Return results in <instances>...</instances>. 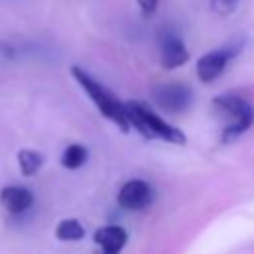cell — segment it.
I'll list each match as a JSON object with an SVG mask.
<instances>
[{"mask_svg":"<svg viewBox=\"0 0 254 254\" xmlns=\"http://www.w3.org/2000/svg\"><path fill=\"white\" fill-rule=\"evenodd\" d=\"M71 75L83 87V91L89 95V99L97 105V109L101 111L103 117L111 119L121 131H127L129 129V121H127V113H125V103L119 101L113 91H109L103 83H99L93 75H89L79 65H73L71 67Z\"/></svg>","mask_w":254,"mask_h":254,"instance_id":"cell-1","label":"cell"},{"mask_svg":"<svg viewBox=\"0 0 254 254\" xmlns=\"http://www.w3.org/2000/svg\"><path fill=\"white\" fill-rule=\"evenodd\" d=\"M212 107L218 117L224 119L222 141H230L248 131L254 123V107L238 93H224L212 99Z\"/></svg>","mask_w":254,"mask_h":254,"instance_id":"cell-2","label":"cell"},{"mask_svg":"<svg viewBox=\"0 0 254 254\" xmlns=\"http://www.w3.org/2000/svg\"><path fill=\"white\" fill-rule=\"evenodd\" d=\"M125 113H127L129 127H135L143 137H147V139H163V141L177 143V145L185 143L183 131H179L177 127H173L171 123L161 119L145 103L131 99V101L125 103Z\"/></svg>","mask_w":254,"mask_h":254,"instance_id":"cell-3","label":"cell"},{"mask_svg":"<svg viewBox=\"0 0 254 254\" xmlns=\"http://www.w3.org/2000/svg\"><path fill=\"white\" fill-rule=\"evenodd\" d=\"M238 52H240V46L238 44H226L222 48H216L212 52H206L196 62V77L200 81H204V83H210V81L218 79L224 73V69L230 64V60Z\"/></svg>","mask_w":254,"mask_h":254,"instance_id":"cell-4","label":"cell"},{"mask_svg":"<svg viewBox=\"0 0 254 254\" xmlns=\"http://www.w3.org/2000/svg\"><path fill=\"white\" fill-rule=\"evenodd\" d=\"M155 103L167 113H183L192 103V91L179 81L159 83L151 89Z\"/></svg>","mask_w":254,"mask_h":254,"instance_id":"cell-5","label":"cell"},{"mask_svg":"<svg viewBox=\"0 0 254 254\" xmlns=\"http://www.w3.org/2000/svg\"><path fill=\"white\" fill-rule=\"evenodd\" d=\"M159 52H161V64L167 69L181 67L189 62V50L183 42V38L175 30H165L159 36Z\"/></svg>","mask_w":254,"mask_h":254,"instance_id":"cell-6","label":"cell"},{"mask_svg":"<svg viewBox=\"0 0 254 254\" xmlns=\"http://www.w3.org/2000/svg\"><path fill=\"white\" fill-rule=\"evenodd\" d=\"M117 202L127 210H143L153 202V189L141 179L127 181L117 194Z\"/></svg>","mask_w":254,"mask_h":254,"instance_id":"cell-7","label":"cell"},{"mask_svg":"<svg viewBox=\"0 0 254 254\" xmlns=\"http://www.w3.org/2000/svg\"><path fill=\"white\" fill-rule=\"evenodd\" d=\"M0 204L10 214H22L34 204V194L30 189L20 185H10L0 190Z\"/></svg>","mask_w":254,"mask_h":254,"instance_id":"cell-8","label":"cell"},{"mask_svg":"<svg viewBox=\"0 0 254 254\" xmlns=\"http://www.w3.org/2000/svg\"><path fill=\"white\" fill-rule=\"evenodd\" d=\"M93 240L101 246L99 254H119L123 250V246L127 244V232L123 226L107 224V226H101L99 230H95Z\"/></svg>","mask_w":254,"mask_h":254,"instance_id":"cell-9","label":"cell"},{"mask_svg":"<svg viewBox=\"0 0 254 254\" xmlns=\"http://www.w3.org/2000/svg\"><path fill=\"white\" fill-rule=\"evenodd\" d=\"M44 165V155L34 151V149H22L18 151V167L20 173L24 177H32L40 171V167Z\"/></svg>","mask_w":254,"mask_h":254,"instance_id":"cell-10","label":"cell"},{"mask_svg":"<svg viewBox=\"0 0 254 254\" xmlns=\"http://www.w3.org/2000/svg\"><path fill=\"white\" fill-rule=\"evenodd\" d=\"M83 234H85V230H83L81 222L75 220V218H65V220H62V222L58 224V228H56V236H58L62 242H75V240H81Z\"/></svg>","mask_w":254,"mask_h":254,"instance_id":"cell-11","label":"cell"},{"mask_svg":"<svg viewBox=\"0 0 254 254\" xmlns=\"http://www.w3.org/2000/svg\"><path fill=\"white\" fill-rule=\"evenodd\" d=\"M87 161V149L79 143H73V145H67L64 155H62V165L65 169H79L83 163Z\"/></svg>","mask_w":254,"mask_h":254,"instance_id":"cell-12","label":"cell"},{"mask_svg":"<svg viewBox=\"0 0 254 254\" xmlns=\"http://www.w3.org/2000/svg\"><path fill=\"white\" fill-rule=\"evenodd\" d=\"M18 58V48L10 40H0V64L14 62Z\"/></svg>","mask_w":254,"mask_h":254,"instance_id":"cell-13","label":"cell"},{"mask_svg":"<svg viewBox=\"0 0 254 254\" xmlns=\"http://www.w3.org/2000/svg\"><path fill=\"white\" fill-rule=\"evenodd\" d=\"M238 2L240 0H210V8L220 16H228L236 10Z\"/></svg>","mask_w":254,"mask_h":254,"instance_id":"cell-14","label":"cell"},{"mask_svg":"<svg viewBox=\"0 0 254 254\" xmlns=\"http://www.w3.org/2000/svg\"><path fill=\"white\" fill-rule=\"evenodd\" d=\"M159 2H161V0H137V6L141 8V12H143L145 16H151V14H155Z\"/></svg>","mask_w":254,"mask_h":254,"instance_id":"cell-15","label":"cell"}]
</instances>
